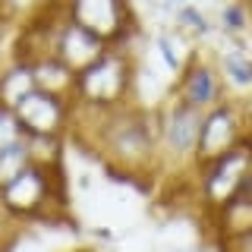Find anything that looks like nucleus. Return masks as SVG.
Returning a JSON list of instances; mask_svg holds the SVG:
<instances>
[{"mask_svg":"<svg viewBox=\"0 0 252 252\" xmlns=\"http://www.w3.org/2000/svg\"><path fill=\"white\" fill-rule=\"evenodd\" d=\"M76 120L92 132V148L107 161L110 170L123 173V177H148L161 167L158 114L126 104L98 117L76 114Z\"/></svg>","mask_w":252,"mask_h":252,"instance_id":"nucleus-1","label":"nucleus"},{"mask_svg":"<svg viewBox=\"0 0 252 252\" xmlns=\"http://www.w3.org/2000/svg\"><path fill=\"white\" fill-rule=\"evenodd\" d=\"M132 79H136V66H132L129 51L107 47L104 57L94 60L76 79V114L98 117L132 104Z\"/></svg>","mask_w":252,"mask_h":252,"instance_id":"nucleus-2","label":"nucleus"},{"mask_svg":"<svg viewBox=\"0 0 252 252\" xmlns=\"http://www.w3.org/2000/svg\"><path fill=\"white\" fill-rule=\"evenodd\" d=\"M202 117L205 110L180 101L170 94L164 107L158 110V145H161V164L195 170V148L202 136Z\"/></svg>","mask_w":252,"mask_h":252,"instance_id":"nucleus-3","label":"nucleus"},{"mask_svg":"<svg viewBox=\"0 0 252 252\" xmlns=\"http://www.w3.org/2000/svg\"><path fill=\"white\" fill-rule=\"evenodd\" d=\"M60 195V170H47L38 164H29L6 189H0V208L6 218L35 220L57 205Z\"/></svg>","mask_w":252,"mask_h":252,"instance_id":"nucleus-4","label":"nucleus"},{"mask_svg":"<svg viewBox=\"0 0 252 252\" xmlns=\"http://www.w3.org/2000/svg\"><path fill=\"white\" fill-rule=\"evenodd\" d=\"M249 136L252 132H249V123H246V107L236 98H224L220 104L205 110L199 148H195V173L202 167H208L211 161H218L220 155H227L230 148H236Z\"/></svg>","mask_w":252,"mask_h":252,"instance_id":"nucleus-5","label":"nucleus"},{"mask_svg":"<svg viewBox=\"0 0 252 252\" xmlns=\"http://www.w3.org/2000/svg\"><path fill=\"white\" fill-rule=\"evenodd\" d=\"M252 177V136L243 139L236 148L227 155H220L218 161H211L208 167L199 170V195L202 205L218 215L227 202L240 192V186Z\"/></svg>","mask_w":252,"mask_h":252,"instance_id":"nucleus-6","label":"nucleus"},{"mask_svg":"<svg viewBox=\"0 0 252 252\" xmlns=\"http://www.w3.org/2000/svg\"><path fill=\"white\" fill-rule=\"evenodd\" d=\"M63 13L76 26L89 29L110 47H126L132 32L129 0H60Z\"/></svg>","mask_w":252,"mask_h":252,"instance_id":"nucleus-7","label":"nucleus"},{"mask_svg":"<svg viewBox=\"0 0 252 252\" xmlns=\"http://www.w3.org/2000/svg\"><path fill=\"white\" fill-rule=\"evenodd\" d=\"M13 114L19 120L22 136H66L76 120V104L60 94L35 89L16 104Z\"/></svg>","mask_w":252,"mask_h":252,"instance_id":"nucleus-8","label":"nucleus"},{"mask_svg":"<svg viewBox=\"0 0 252 252\" xmlns=\"http://www.w3.org/2000/svg\"><path fill=\"white\" fill-rule=\"evenodd\" d=\"M107 47L110 44H104L98 35H92V32L82 29V26H76V22L63 13V6L57 10V16H54V32H51V54H57L76 76L82 73V69H89L94 60L104 57Z\"/></svg>","mask_w":252,"mask_h":252,"instance_id":"nucleus-9","label":"nucleus"},{"mask_svg":"<svg viewBox=\"0 0 252 252\" xmlns=\"http://www.w3.org/2000/svg\"><path fill=\"white\" fill-rule=\"evenodd\" d=\"M173 94L199 110H211L215 104H220L227 94H224V76H220L218 63L202 60V57H189L183 73L177 76Z\"/></svg>","mask_w":252,"mask_h":252,"instance_id":"nucleus-10","label":"nucleus"},{"mask_svg":"<svg viewBox=\"0 0 252 252\" xmlns=\"http://www.w3.org/2000/svg\"><path fill=\"white\" fill-rule=\"evenodd\" d=\"M32 73H35V85L41 92H51V94H60V98L73 101L76 104V73L63 63L57 54H38L32 57Z\"/></svg>","mask_w":252,"mask_h":252,"instance_id":"nucleus-11","label":"nucleus"},{"mask_svg":"<svg viewBox=\"0 0 252 252\" xmlns=\"http://www.w3.org/2000/svg\"><path fill=\"white\" fill-rule=\"evenodd\" d=\"M215 224H218V233H220L224 243L233 240V236H240V233H246V230H252V177L215 215Z\"/></svg>","mask_w":252,"mask_h":252,"instance_id":"nucleus-12","label":"nucleus"},{"mask_svg":"<svg viewBox=\"0 0 252 252\" xmlns=\"http://www.w3.org/2000/svg\"><path fill=\"white\" fill-rule=\"evenodd\" d=\"M38 85H35V73H32V63L26 57H16L10 66L0 69V104L16 110L26 94H32Z\"/></svg>","mask_w":252,"mask_h":252,"instance_id":"nucleus-13","label":"nucleus"},{"mask_svg":"<svg viewBox=\"0 0 252 252\" xmlns=\"http://www.w3.org/2000/svg\"><path fill=\"white\" fill-rule=\"evenodd\" d=\"M218 69H220V76H224V85L240 89V92L252 89V54H246V47L240 41H230L220 51Z\"/></svg>","mask_w":252,"mask_h":252,"instance_id":"nucleus-14","label":"nucleus"},{"mask_svg":"<svg viewBox=\"0 0 252 252\" xmlns=\"http://www.w3.org/2000/svg\"><path fill=\"white\" fill-rule=\"evenodd\" d=\"M57 6H60V0H0V19L26 29L35 19L54 13Z\"/></svg>","mask_w":252,"mask_h":252,"instance_id":"nucleus-15","label":"nucleus"},{"mask_svg":"<svg viewBox=\"0 0 252 252\" xmlns=\"http://www.w3.org/2000/svg\"><path fill=\"white\" fill-rule=\"evenodd\" d=\"M32 164V155H29V139L19 136L16 142H10V145L0 152V189H6L13 183L16 177H19L22 170H26Z\"/></svg>","mask_w":252,"mask_h":252,"instance_id":"nucleus-16","label":"nucleus"},{"mask_svg":"<svg viewBox=\"0 0 252 252\" xmlns=\"http://www.w3.org/2000/svg\"><path fill=\"white\" fill-rule=\"evenodd\" d=\"M29 139V155L32 164L47 170H60L63 161V136H26Z\"/></svg>","mask_w":252,"mask_h":252,"instance_id":"nucleus-17","label":"nucleus"},{"mask_svg":"<svg viewBox=\"0 0 252 252\" xmlns=\"http://www.w3.org/2000/svg\"><path fill=\"white\" fill-rule=\"evenodd\" d=\"M173 22H177L180 32H186V35H192V38H208L211 32H215L208 16H205L202 10H195V6H189V3L173 10Z\"/></svg>","mask_w":252,"mask_h":252,"instance_id":"nucleus-18","label":"nucleus"},{"mask_svg":"<svg viewBox=\"0 0 252 252\" xmlns=\"http://www.w3.org/2000/svg\"><path fill=\"white\" fill-rule=\"evenodd\" d=\"M246 29H249V10H246V3H227L224 10H220V32H224L230 41H236Z\"/></svg>","mask_w":252,"mask_h":252,"instance_id":"nucleus-19","label":"nucleus"},{"mask_svg":"<svg viewBox=\"0 0 252 252\" xmlns=\"http://www.w3.org/2000/svg\"><path fill=\"white\" fill-rule=\"evenodd\" d=\"M155 47H158V54H161L164 66H167L173 76L183 73V66H186L189 60H183V54H180V41H177V38L167 35V32H161V35L155 38Z\"/></svg>","mask_w":252,"mask_h":252,"instance_id":"nucleus-20","label":"nucleus"},{"mask_svg":"<svg viewBox=\"0 0 252 252\" xmlns=\"http://www.w3.org/2000/svg\"><path fill=\"white\" fill-rule=\"evenodd\" d=\"M22 136V129H19V120H16V114L10 107H3L0 104V152H3L10 142H16Z\"/></svg>","mask_w":252,"mask_h":252,"instance_id":"nucleus-21","label":"nucleus"},{"mask_svg":"<svg viewBox=\"0 0 252 252\" xmlns=\"http://www.w3.org/2000/svg\"><path fill=\"white\" fill-rule=\"evenodd\" d=\"M224 249H227V252H252V230L233 236V240H227Z\"/></svg>","mask_w":252,"mask_h":252,"instance_id":"nucleus-22","label":"nucleus"},{"mask_svg":"<svg viewBox=\"0 0 252 252\" xmlns=\"http://www.w3.org/2000/svg\"><path fill=\"white\" fill-rule=\"evenodd\" d=\"M186 0H164V6H167V10H177V6H183Z\"/></svg>","mask_w":252,"mask_h":252,"instance_id":"nucleus-23","label":"nucleus"},{"mask_svg":"<svg viewBox=\"0 0 252 252\" xmlns=\"http://www.w3.org/2000/svg\"><path fill=\"white\" fill-rule=\"evenodd\" d=\"M3 218H6V215H3V208H0V220H3ZM0 233H3V227H0Z\"/></svg>","mask_w":252,"mask_h":252,"instance_id":"nucleus-24","label":"nucleus"},{"mask_svg":"<svg viewBox=\"0 0 252 252\" xmlns=\"http://www.w3.org/2000/svg\"><path fill=\"white\" fill-rule=\"evenodd\" d=\"M139 3H152V0H139Z\"/></svg>","mask_w":252,"mask_h":252,"instance_id":"nucleus-25","label":"nucleus"}]
</instances>
